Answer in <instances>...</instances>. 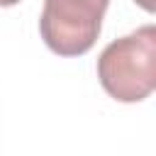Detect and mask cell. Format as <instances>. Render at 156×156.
<instances>
[{
  "label": "cell",
  "instance_id": "obj_1",
  "mask_svg": "<svg viewBox=\"0 0 156 156\" xmlns=\"http://www.w3.org/2000/svg\"><path fill=\"white\" fill-rule=\"evenodd\" d=\"M102 90L119 102H141L156 88V27L144 24L115 41L98 56Z\"/></svg>",
  "mask_w": 156,
  "mask_h": 156
},
{
  "label": "cell",
  "instance_id": "obj_2",
  "mask_svg": "<svg viewBox=\"0 0 156 156\" xmlns=\"http://www.w3.org/2000/svg\"><path fill=\"white\" fill-rule=\"evenodd\" d=\"M110 0H44L39 34L58 56H83L100 37Z\"/></svg>",
  "mask_w": 156,
  "mask_h": 156
},
{
  "label": "cell",
  "instance_id": "obj_3",
  "mask_svg": "<svg viewBox=\"0 0 156 156\" xmlns=\"http://www.w3.org/2000/svg\"><path fill=\"white\" fill-rule=\"evenodd\" d=\"M134 2H139L144 10H149V12H154V0H134Z\"/></svg>",
  "mask_w": 156,
  "mask_h": 156
},
{
  "label": "cell",
  "instance_id": "obj_4",
  "mask_svg": "<svg viewBox=\"0 0 156 156\" xmlns=\"http://www.w3.org/2000/svg\"><path fill=\"white\" fill-rule=\"evenodd\" d=\"M17 2H22V0H0V7H12Z\"/></svg>",
  "mask_w": 156,
  "mask_h": 156
}]
</instances>
